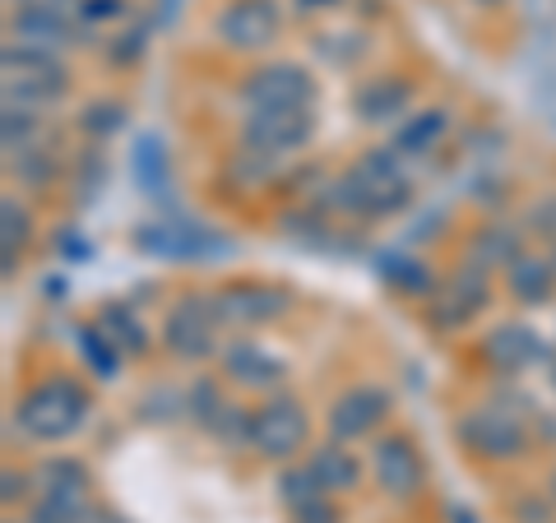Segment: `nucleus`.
I'll return each instance as SVG.
<instances>
[{
	"mask_svg": "<svg viewBox=\"0 0 556 523\" xmlns=\"http://www.w3.org/2000/svg\"><path fill=\"white\" fill-rule=\"evenodd\" d=\"M329 204L343 208V214H357V218L404 214L413 204V186L404 177V167H399V153L390 144L362 153V158L329 186Z\"/></svg>",
	"mask_w": 556,
	"mask_h": 523,
	"instance_id": "obj_1",
	"label": "nucleus"
},
{
	"mask_svg": "<svg viewBox=\"0 0 556 523\" xmlns=\"http://www.w3.org/2000/svg\"><path fill=\"white\" fill-rule=\"evenodd\" d=\"M89 417V390L75 375H47L14 404V422L28 441H65Z\"/></svg>",
	"mask_w": 556,
	"mask_h": 523,
	"instance_id": "obj_2",
	"label": "nucleus"
},
{
	"mask_svg": "<svg viewBox=\"0 0 556 523\" xmlns=\"http://www.w3.org/2000/svg\"><path fill=\"white\" fill-rule=\"evenodd\" d=\"M5 102H24V107H56L70 93V69L61 65V51L5 42Z\"/></svg>",
	"mask_w": 556,
	"mask_h": 523,
	"instance_id": "obj_3",
	"label": "nucleus"
},
{
	"mask_svg": "<svg viewBox=\"0 0 556 523\" xmlns=\"http://www.w3.org/2000/svg\"><path fill=\"white\" fill-rule=\"evenodd\" d=\"M455 435L468 455L486 459V463H515L529 455V431L510 408H492V404L468 408V412H459Z\"/></svg>",
	"mask_w": 556,
	"mask_h": 523,
	"instance_id": "obj_4",
	"label": "nucleus"
},
{
	"mask_svg": "<svg viewBox=\"0 0 556 523\" xmlns=\"http://www.w3.org/2000/svg\"><path fill=\"white\" fill-rule=\"evenodd\" d=\"M311 441V417L292 394H269L265 404L251 412V449L265 459H298Z\"/></svg>",
	"mask_w": 556,
	"mask_h": 523,
	"instance_id": "obj_5",
	"label": "nucleus"
},
{
	"mask_svg": "<svg viewBox=\"0 0 556 523\" xmlns=\"http://www.w3.org/2000/svg\"><path fill=\"white\" fill-rule=\"evenodd\" d=\"M218 316H214V296L204 292H181L163 316V347L177 361H204L218 347Z\"/></svg>",
	"mask_w": 556,
	"mask_h": 523,
	"instance_id": "obj_6",
	"label": "nucleus"
},
{
	"mask_svg": "<svg viewBox=\"0 0 556 523\" xmlns=\"http://www.w3.org/2000/svg\"><path fill=\"white\" fill-rule=\"evenodd\" d=\"M316 135V112L311 107H274V112H247L241 120V149L265 153V158H288Z\"/></svg>",
	"mask_w": 556,
	"mask_h": 523,
	"instance_id": "obj_7",
	"label": "nucleus"
},
{
	"mask_svg": "<svg viewBox=\"0 0 556 523\" xmlns=\"http://www.w3.org/2000/svg\"><path fill=\"white\" fill-rule=\"evenodd\" d=\"M237 98L247 102V112L311 107V102H316V79H311L302 65H292V61H269V65H260V69H251V75L241 79Z\"/></svg>",
	"mask_w": 556,
	"mask_h": 523,
	"instance_id": "obj_8",
	"label": "nucleus"
},
{
	"mask_svg": "<svg viewBox=\"0 0 556 523\" xmlns=\"http://www.w3.org/2000/svg\"><path fill=\"white\" fill-rule=\"evenodd\" d=\"M283 33V10L278 0H228L214 20V38L228 51H265Z\"/></svg>",
	"mask_w": 556,
	"mask_h": 523,
	"instance_id": "obj_9",
	"label": "nucleus"
},
{
	"mask_svg": "<svg viewBox=\"0 0 556 523\" xmlns=\"http://www.w3.org/2000/svg\"><path fill=\"white\" fill-rule=\"evenodd\" d=\"M371 477L390 500H417L427 486V463L404 431H390L371 445Z\"/></svg>",
	"mask_w": 556,
	"mask_h": 523,
	"instance_id": "obj_10",
	"label": "nucleus"
},
{
	"mask_svg": "<svg viewBox=\"0 0 556 523\" xmlns=\"http://www.w3.org/2000/svg\"><path fill=\"white\" fill-rule=\"evenodd\" d=\"M390 408H394V394L386 385H353L334 398V408H329L325 422H329V435H334V441L357 445L390 422Z\"/></svg>",
	"mask_w": 556,
	"mask_h": 523,
	"instance_id": "obj_11",
	"label": "nucleus"
},
{
	"mask_svg": "<svg viewBox=\"0 0 556 523\" xmlns=\"http://www.w3.org/2000/svg\"><path fill=\"white\" fill-rule=\"evenodd\" d=\"M486 302H492V273L473 265V259H464V269H455V278L427 302V310H431V324L437 329H459L473 320Z\"/></svg>",
	"mask_w": 556,
	"mask_h": 523,
	"instance_id": "obj_12",
	"label": "nucleus"
},
{
	"mask_svg": "<svg viewBox=\"0 0 556 523\" xmlns=\"http://www.w3.org/2000/svg\"><path fill=\"white\" fill-rule=\"evenodd\" d=\"M288 310V292L269 283H228L214 292V316L223 329H255Z\"/></svg>",
	"mask_w": 556,
	"mask_h": 523,
	"instance_id": "obj_13",
	"label": "nucleus"
},
{
	"mask_svg": "<svg viewBox=\"0 0 556 523\" xmlns=\"http://www.w3.org/2000/svg\"><path fill=\"white\" fill-rule=\"evenodd\" d=\"M478 357H482L486 366H492V371L515 375V371H529V366L547 361V343L538 339L529 324H519V320H501V324H492V329L482 334Z\"/></svg>",
	"mask_w": 556,
	"mask_h": 523,
	"instance_id": "obj_14",
	"label": "nucleus"
},
{
	"mask_svg": "<svg viewBox=\"0 0 556 523\" xmlns=\"http://www.w3.org/2000/svg\"><path fill=\"white\" fill-rule=\"evenodd\" d=\"M89 24H79L70 10H42V5H14L10 14V42H28V47H47V51H65L84 42L79 33Z\"/></svg>",
	"mask_w": 556,
	"mask_h": 523,
	"instance_id": "obj_15",
	"label": "nucleus"
},
{
	"mask_svg": "<svg viewBox=\"0 0 556 523\" xmlns=\"http://www.w3.org/2000/svg\"><path fill=\"white\" fill-rule=\"evenodd\" d=\"M413 98H417L413 79H404V75H376V79H367L357 89L353 112H357V120H367V126H399V120L413 112Z\"/></svg>",
	"mask_w": 556,
	"mask_h": 523,
	"instance_id": "obj_16",
	"label": "nucleus"
},
{
	"mask_svg": "<svg viewBox=\"0 0 556 523\" xmlns=\"http://www.w3.org/2000/svg\"><path fill=\"white\" fill-rule=\"evenodd\" d=\"M283 357H274L269 347H260V343H251V339H237V343H228L223 347V375L232 380V385H241V390H278L283 385Z\"/></svg>",
	"mask_w": 556,
	"mask_h": 523,
	"instance_id": "obj_17",
	"label": "nucleus"
},
{
	"mask_svg": "<svg viewBox=\"0 0 556 523\" xmlns=\"http://www.w3.org/2000/svg\"><path fill=\"white\" fill-rule=\"evenodd\" d=\"M450 135V112L445 107H422L408 112L390 135V149L399 158H427V153L441 149V139Z\"/></svg>",
	"mask_w": 556,
	"mask_h": 523,
	"instance_id": "obj_18",
	"label": "nucleus"
},
{
	"mask_svg": "<svg viewBox=\"0 0 556 523\" xmlns=\"http://www.w3.org/2000/svg\"><path fill=\"white\" fill-rule=\"evenodd\" d=\"M306 468L316 473V482L325 486L329 496L357 492V486H362V463H357V455H353V449H348L343 441H334V435H329L325 445L311 449V455H306Z\"/></svg>",
	"mask_w": 556,
	"mask_h": 523,
	"instance_id": "obj_19",
	"label": "nucleus"
},
{
	"mask_svg": "<svg viewBox=\"0 0 556 523\" xmlns=\"http://www.w3.org/2000/svg\"><path fill=\"white\" fill-rule=\"evenodd\" d=\"M519 255H525V232L510 228V222H482V228L468 237V259L482 265L486 273L510 269Z\"/></svg>",
	"mask_w": 556,
	"mask_h": 523,
	"instance_id": "obj_20",
	"label": "nucleus"
},
{
	"mask_svg": "<svg viewBox=\"0 0 556 523\" xmlns=\"http://www.w3.org/2000/svg\"><path fill=\"white\" fill-rule=\"evenodd\" d=\"M506 292L515 296L519 306H547L556 292V265L543 255H519L515 265L506 269Z\"/></svg>",
	"mask_w": 556,
	"mask_h": 523,
	"instance_id": "obj_21",
	"label": "nucleus"
},
{
	"mask_svg": "<svg viewBox=\"0 0 556 523\" xmlns=\"http://www.w3.org/2000/svg\"><path fill=\"white\" fill-rule=\"evenodd\" d=\"M380 278H386L399 296H413V302H431V296H437V273L427 269V259L404 255V251L380 255Z\"/></svg>",
	"mask_w": 556,
	"mask_h": 523,
	"instance_id": "obj_22",
	"label": "nucleus"
},
{
	"mask_svg": "<svg viewBox=\"0 0 556 523\" xmlns=\"http://www.w3.org/2000/svg\"><path fill=\"white\" fill-rule=\"evenodd\" d=\"M98 329H102V334H108L126 357H144V353H149V334H144V324H139V316L130 310V302H102Z\"/></svg>",
	"mask_w": 556,
	"mask_h": 523,
	"instance_id": "obj_23",
	"label": "nucleus"
},
{
	"mask_svg": "<svg viewBox=\"0 0 556 523\" xmlns=\"http://www.w3.org/2000/svg\"><path fill=\"white\" fill-rule=\"evenodd\" d=\"M130 171L144 195H163V186L172 181V167H167V149L159 144L153 135H144L139 144L130 149Z\"/></svg>",
	"mask_w": 556,
	"mask_h": 523,
	"instance_id": "obj_24",
	"label": "nucleus"
},
{
	"mask_svg": "<svg viewBox=\"0 0 556 523\" xmlns=\"http://www.w3.org/2000/svg\"><path fill=\"white\" fill-rule=\"evenodd\" d=\"M10 171L20 177V186H33V190H47L51 181H56V171H61V158L51 153L42 139L38 144H28L20 153H10Z\"/></svg>",
	"mask_w": 556,
	"mask_h": 523,
	"instance_id": "obj_25",
	"label": "nucleus"
},
{
	"mask_svg": "<svg viewBox=\"0 0 556 523\" xmlns=\"http://www.w3.org/2000/svg\"><path fill=\"white\" fill-rule=\"evenodd\" d=\"M0 135H5V158L28 149V144H38L42 139V112L24 107V102H5V112H0Z\"/></svg>",
	"mask_w": 556,
	"mask_h": 523,
	"instance_id": "obj_26",
	"label": "nucleus"
},
{
	"mask_svg": "<svg viewBox=\"0 0 556 523\" xmlns=\"http://www.w3.org/2000/svg\"><path fill=\"white\" fill-rule=\"evenodd\" d=\"M79 353H84V361L93 366L98 380H116L121 375V357H126V353H121V347L108 334H102L98 324H84L79 329Z\"/></svg>",
	"mask_w": 556,
	"mask_h": 523,
	"instance_id": "obj_27",
	"label": "nucleus"
},
{
	"mask_svg": "<svg viewBox=\"0 0 556 523\" xmlns=\"http://www.w3.org/2000/svg\"><path fill=\"white\" fill-rule=\"evenodd\" d=\"M38 477H42V492H75V496H89V468H84L79 459H47L38 468Z\"/></svg>",
	"mask_w": 556,
	"mask_h": 523,
	"instance_id": "obj_28",
	"label": "nucleus"
},
{
	"mask_svg": "<svg viewBox=\"0 0 556 523\" xmlns=\"http://www.w3.org/2000/svg\"><path fill=\"white\" fill-rule=\"evenodd\" d=\"M311 47H316V56H320V61L339 65V69H343V65H353V61H362V56L371 51L367 33H320V38L311 42Z\"/></svg>",
	"mask_w": 556,
	"mask_h": 523,
	"instance_id": "obj_29",
	"label": "nucleus"
},
{
	"mask_svg": "<svg viewBox=\"0 0 556 523\" xmlns=\"http://www.w3.org/2000/svg\"><path fill=\"white\" fill-rule=\"evenodd\" d=\"M223 408H228V398H223L218 380H208V375L190 380V390H186V417H190V422H200L208 431V422H214Z\"/></svg>",
	"mask_w": 556,
	"mask_h": 523,
	"instance_id": "obj_30",
	"label": "nucleus"
},
{
	"mask_svg": "<svg viewBox=\"0 0 556 523\" xmlns=\"http://www.w3.org/2000/svg\"><path fill=\"white\" fill-rule=\"evenodd\" d=\"M0 218H5V228H0V241H5V273H14V259H20L24 241H28V208L5 195V204H0Z\"/></svg>",
	"mask_w": 556,
	"mask_h": 523,
	"instance_id": "obj_31",
	"label": "nucleus"
},
{
	"mask_svg": "<svg viewBox=\"0 0 556 523\" xmlns=\"http://www.w3.org/2000/svg\"><path fill=\"white\" fill-rule=\"evenodd\" d=\"M208 435H214L223 449H247L251 445V412H241L237 404H228L214 422H208Z\"/></svg>",
	"mask_w": 556,
	"mask_h": 523,
	"instance_id": "obj_32",
	"label": "nucleus"
},
{
	"mask_svg": "<svg viewBox=\"0 0 556 523\" xmlns=\"http://www.w3.org/2000/svg\"><path fill=\"white\" fill-rule=\"evenodd\" d=\"M278 496H283V505L288 510H298V505H306V500H316V496H329L325 486L316 482V473L302 463V468H288L283 477H278Z\"/></svg>",
	"mask_w": 556,
	"mask_h": 523,
	"instance_id": "obj_33",
	"label": "nucleus"
},
{
	"mask_svg": "<svg viewBox=\"0 0 556 523\" xmlns=\"http://www.w3.org/2000/svg\"><path fill=\"white\" fill-rule=\"evenodd\" d=\"M79 126H84V135L108 139L126 126V107H121V102H89V107L79 112Z\"/></svg>",
	"mask_w": 556,
	"mask_h": 523,
	"instance_id": "obj_34",
	"label": "nucleus"
},
{
	"mask_svg": "<svg viewBox=\"0 0 556 523\" xmlns=\"http://www.w3.org/2000/svg\"><path fill=\"white\" fill-rule=\"evenodd\" d=\"M186 417V394L159 385L153 394H144V422H177Z\"/></svg>",
	"mask_w": 556,
	"mask_h": 523,
	"instance_id": "obj_35",
	"label": "nucleus"
},
{
	"mask_svg": "<svg viewBox=\"0 0 556 523\" xmlns=\"http://www.w3.org/2000/svg\"><path fill=\"white\" fill-rule=\"evenodd\" d=\"M144 47H149V28H126L108 42V61L112 65H135L139 56H144Z\"/></svg>",
	"mask_w": 556,
	"mask_h": 523,
	"instance_id": "obj_36",
	"label": "nucleus"
},
{
	"mask_svg": "<svg viewBox=\"0 0 556 523\" xmlns=\"http://www.w3.org/2000/svg\"><path fill=\"white\" fill-rule=\"evenodd\" d=\"M525 228H529L533 237H547V241H556V195H543V200H538V204L529 208Z\"/></svg>",
	"mask_w": 556,
	"mask_h": 523,
	"instance_id": "obj_37",
	"label": "nucleus"
},
{
	"mask_svg": "<svg viewBox=\"0 0 556 523\" xmlns=\"http://www.w3.org/2000/svg\"><path fill=\"white\" fill-rule=\"evenodd\" d=\"M102 177H108V167H102V153H98V149H89V153H84V158H79V200L98 195Z\"/></svg>",
	"mask_w": 556,
	"mask_h": 523,
	"instance_id": "obj_38",
	"label": "nucleus"
},
{
	"mask_svg": "<svg viewBox=\"0 0 556 523\" xmlns=\"http://www.w3.org/2000/svg\"><path fill=\"white\" fill-rule=\"evenodd\" d=\"M126 14V0H79V24H108Z\"/></svg>",
	"mask_w": 556,
	"mask_h": 523,
	"instance_id": "obj_39",
	"label": "nucleus"
},
{
	"mask_svg": "<svg viewBox=\"0 0 556 523\" xmlns=\"http://www.w3.org/2000/svg\"><path fill=\"white\" fill-rule=\"evenodd\" d=\"M292 519H298V523H339V510L329 505V496H316V500L298 505V510H292Z\"/></svg>",
	"mask_w": 556,
	"mask_h": 523,
	"instance_id": "obj_40",
	"label": "nucleus"
},
{
	"mask_svg": "<svg viewBox=\"0 0 556 523\" xmlns=\"http://www.w3.org/2000/svg\"><path fill=\"white\" fill-rule=\"evenodd\" d=\"M5 486H0V496H5V505L14 500H24L28 496V473H14V468H5V477H0Z\"/></svg>",
	"mask_w": 556,
	"mask_h": 523,
	"instance_id": "obj_41",
	"label": "nucleus"
},
{
	"mask_svg": "<svg viewBox=\"0 0 556 523\" xmlns=\"http://www.w3.org/2000/svg\"><path fill=\"white\" fill-rule=\"evenodd\" d=\"M61 251H65L70 259H89V255H93V246H89V241H79L75 232H65V237H61Z\"/></svg>",
	"mask_w": 556,
	"mask_h": 523,
	"instance_id": "obj_42",
	"label": "nucleus"
},
{
	"mask_svg": "<svg viewBox=\"0 0 556 523\" xmlns=\"http://www.w3.org/2000/svg\"><path fill=\"white\" fill-rule=\"evenodd\" d=\"M20 5H42V10H70V14H79V0H20Z\"/></svg>",
	"mask_w": 556,
	"mask_h": 523,
	"instance_id": "obj_43",
	"label": "nucleus"
},
{
	"mask_svg": "<svg viewBox=\"0 0 556 523\" xmlns=\"http://www.w3.org/2000/svg\"><path fill=\"white\" fill-rule=\"evenodd\" d=\"M343 0H298V10L302 14H325V10H339Z\"/></svg>",
	"mask_w": 556,
	"mask_h": 523,
	"instance_id": "obj_44",
	"label": "nucleus"
},
{
	"mask_svg": "<svg viewBox=\"0 0 556 523\" xmlns=\"http://www.w3.org/2000/svg\"><path fill=\"white\" fill-rule=\"evenodd\" d=\"M525 523H547V505H519Z\"/></svg>",
	"mask_w": 556,
	"mask_h": 523,
	"instance_id": "obj_45",
	"label": "nucleus"
},
{
	"mask_svg": "<svg viewBox=\"0 0 556 523\" xmlns=\"http://www.w3.org/2000/svg\"><path fill=\"white\" fill-rule=\"evenodd\" d=\"M42 292L51 296V302H61V296H65V283H61V278H47V283H42Z\"/></svg>",
	"mask_w": 556,
	"mask_h": 523,
	"instance_id": "obj_46",
	"label": "nucleus"
},
{
	"mask_svg": "<svg viewBox=\"0 0 556 523\" xmlns=\"http://www.w3.org/2000/svg\"><path fill=\"white\" fill-rule=\"evenodd\" d=\"M450 523H478V514L473 510H459V505H455V510H450Z\"/></svg>",
	"mask_w": 556,
	"mask_h": 523,
	"instance_id": "obj_47",
	"label": "nucleus"
},
{
	"mask_svg": "<svg viewBox=\"0 0 556 523\" xmlns=\"http://www.w3.org/2000/svg\"><path fill=\"white\" fill-rule=\"evenodd\" d=\"M89 523H126V519L112 514V510H93V519H89Z\"/></svg>",
	"mask_w": 556,
	"mask_h": 523,
	"instance_id": "obj_48",
	"label": "nucleus"
},
{
	"mask_svg": "<svg viewBox=\"0 0 556 523\" xmlns=\"http://www.w3.org/2000/svg\"><path fill=\"white\" fill-rule=\"evenodd\" d=\"M163 5V20H172V10H177V0H159Z\"/></svg>",
	"mask_w": 556,
	"mask_h": 523,
	"instance_id": "obj_49",
	"label": "nucleus"
},
{
	"mask_svg": "<svg viewBox=\"0 0 556 523\" xmlns=\"http://www.w3.org/2000/svg\"><path fill=\"white\" fill-rule=\"evenodd\" d=\"M478 5H501V0H478Z\"/></svg>",
	"mask_w": 556,
	"mask_h": 523,
	"instance_id": "obj_50",
	"label": "nucleus"
},
{
	"mask_svg": "<svg viewBox=\"0 0 556 523\" xmlns=\"http://www.w3.org/2000/svg\"><path fill=\"white\" fill-rule=\"evenodd\" d=\"M552 385H556V361H552Z\"/></svg>",
	"mask_w": 556,
	"mask_h": 523,
	"instance_id": "obj_51",
	"label": "nucleus"
},
{
	"mask_svg": "<svg viewBox=\"0 0 556 523\" xmlns=\"http://www.w3.org/2000/svg\"><path fill=\"white\" fill-rule=\"evenodd\" d=\"M552 496H556V473H552Z\"/></svg>",
	"mask_w": 556,
	"mask_h": 523,
	"instance_id": "obj_52",
	"label": "nucleus"
},
{
	"mask_svg": "<svg viewBox=\"0 0 556 523\" xmlns=\"http://www.w3.org/2000/svg\"><path fill=\"white\" fill-rule=\"evenodd\" d=\"M552 265H556V251H552Z\"/></svg>",
	"mask_w": 556,
	"mask_h": 523,
	"instance_id": "obj_53",
	"label": "nucleus"
},
{
	"mask_svg": "<svg viewBox=\"0 0 556 523\" xmlns=\"http://www.w3.org/2000/svg\"><path fill=\"white\" fill-rule=\"evenodd\" d=\"M10 523H14V519H10ZM28 523H33V519H28Z\"/></svg>",
	"mask_w": 556,
	"mask_h": 523,
	"instance_id": "obj_54",
	"label": "nucleus"
}]
</instances>
